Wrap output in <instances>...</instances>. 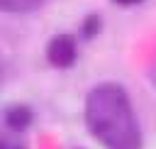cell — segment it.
<instances>
[{
	"mask_svg": "<svg viewBox=\"0 0 156 149\" xmlns=\"http://www.w3.org/2000/svg\"><path fill=\"white\" fill-rule=\"evenodd\" d=\"M78 59V39L68 32L51 37L49 46H46V61L54 68H71Z\"/></svg>",
	"mask_w": 156,
	"mask_h": 149,
	"instance_id": "cell-2",
	"label": "cell"
},
{
	"mask_svg": "<svg viewBox=\"0 0 156 149\" xmlns=\"http://www.w3.org/2000/svg\"><path fill=\"white\" fill-rule=\"evenodd\" d=\"M85 125L105 149H141V129L119 83H100L88 93Z\"/></svg>",
	"mask_w": 156,
	"mask_h": 149,
	"instance_id": "cell-1",
	"label": "cell"
},
{
	"mask_svg": "<svg viewBox=\"0 0 156 149\" xmlns=\"http://www.w3.org/2000/svg\"><path fill=\"white\" fill-rule=\"evenodd\" d=\"M100 29H102V20H100V15H88V17L80 22V39L90 42V39H95V37L100 34Z\"/></svg>",
	"mask_w": 156,
	"mask_h": 149,
	"instance_id": "cell-5",
	"label": "cell"
},
{
	"mask_svg": "<svg viewBox=\"0 0 156 149\" xmlns=\"http://www.w3.org/2000/svg\"><path fill=\"white\" fill-rule=\"evenodd\" d=\"M46 0H0V10L2 12H12V15H22V12H34L44 5Z\"/></svg>",
	"mask_w": 156,
	"mask_h": 149,
	"instance_id": "cell-4",
	"label": "cell"
},
{
	"mask_svg": "<svg viewBox=\"0 0 156 149\" xmlns=\"http://www.w3.org/2000/svg\"><path fill=\"white\" fill-rule=\"evenodd\" d=\"M151 81H154V85H156V64H154V68H151Z\"/></svg>",
	"mask_w": 156,
	"mask_h": 149,
	"instance_id": "cell-8",
	"label": "cell"
},
{
	"mask_svg": "<svg viewBox=\"0 0 156 149\" xmlns=\"http://www.w3.org/2000/svg\"><path fill=\"white\" fill-rule=\"evenodd\" d=\"M112 2H117V5H139L144 0H112Z\"/></svg>",
	"mask_w": 156,
	"mask_h": 149,
	"instance_id": "cell-7",
	"label": "cell"
},
{
	"mask_svg": "<svg viewBox=\"0 0 156 149\" xmlns=\"http://www.w3.org/2000/svg\"><path fill=\"white\" fill-rule=\"evenodd\" d=\"M0 149H22L20 144H12V142H7L2 134H0Z\"/></svg>",
	"mask_w": 156,
	"mask_h": 149,
	"instance_id": "cell-6",
	"label": "cell"
},
{
	"mask_svg": "<svg viewBox=\"0 0 156 149\" xmlns=\"http://www.w3.org/2000/svg\"><path fill=\"white\" fill-rule=\"evenodd\" d=\"M32 120H34V112H32L29 105L17 103V105H12V107L5 110V125H7L10 129H15V132L27 129V127L32 125Z\"/></svg>",
	"mask_w": 156,
	"mask_h": 149,
	"instance_id": "cell-3",
	"label": "cell"
}]
</instances>
